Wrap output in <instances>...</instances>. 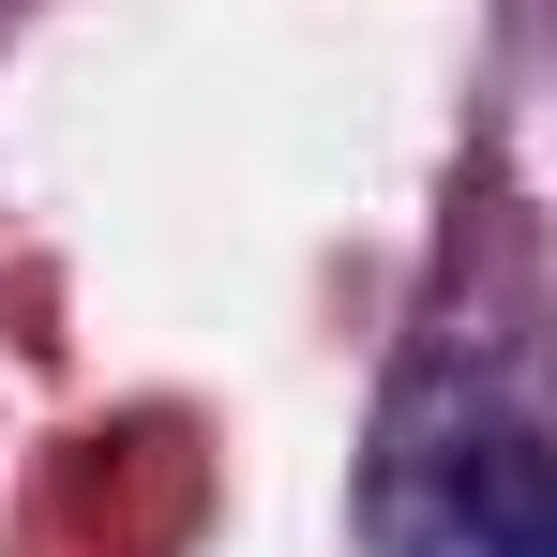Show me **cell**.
I'll use <instances>...</instances> for the list:
<instances>
[{"mask_svg": "<svg viewBox=\"0 0 557 557\" xmlns=\"http://www.w3.org/2000/svg\"><path fill=\"white\" fill-rule=\"evenodd\" d=\"M376 557H557V437L437 422L376 467Z\"/></svg>", "mask_w": 557, "mask_h": 557, "instance_id": "1", "label": "cell"}]
</instances>
